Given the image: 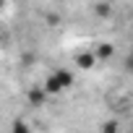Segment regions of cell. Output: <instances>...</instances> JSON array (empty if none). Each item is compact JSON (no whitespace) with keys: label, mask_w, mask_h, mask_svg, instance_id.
I'll list each match as a JSON object with an SVG mask.
<instances>
[{"label":"cell","mask_w":133,"mask_h":133,"mask_svg":"<svg viewBox=\"0 0 133 133\" xmlns=\"http://www.w3.org/2000/svg\"><path fill=\"white\" fill-rule=\"evenodd\" d=\"M71 81H73V76H71L68 71H57V73H52V76L44 81V91H47V97H50V94H60L63 89H68Z\"/></svg>","instance_id":"6da1fadb"},{"label":"cell","mask_w":133,"mask_h":133,"mask_svg":"<svg viewBox=\"0 0 133 133\" xmlns=\"http://www.w3.org/2000/svg\"><path fill=\"white\" fill-rule=\"evenodd\" d=\"M110 55H112V47H110V44H102V47L97 50V57H99V60H104V57H110Z\"/></svg>","instance_id":"277c9868"},{"label":"cell","mask_w":133,"mask_h":133,"mask_svg":"<svg viewBox=\"0 0 133 133\" xmlns=\"http://www.w3.org/2000/svg\"><path fill=\"white\" fill-rule=\"evenodd\" d=\"M97 60H99L97 55H91V52H86V55H81V57H78V65H81V68H91V65H94Z\"/></svg>","instance_id":"7a4b0ae2"},{"label":"cell","mask_w":133,"mask_h":133,"mask_svg":"<svg viewBox=\"0 0 133 133\" xmlns=\"http://www.w3.org/2000/svg\"><path fill=\"white\" fill-rule=\"evenodd\" d=\"M13 133H31V128H29L24 120H16V123H13Z\"/></svg>","instance_id":"3957f363"},{"label":"cell","mask_w":133,"mask_h":133,"mask_svg":"<svg viewBox=\"0 0 133 133\" xmlns=\"http://www.w3.org/2000/svg\"><path fill=\"white\" fill-rule=\"evenodd\" d=\"M125 71H130V73H133V55L125 60Z\"/></svg>","instance_id":"5b68a950"}]
</instances>
